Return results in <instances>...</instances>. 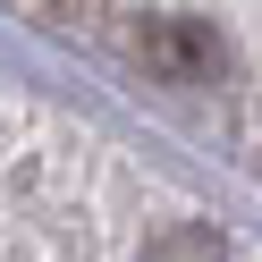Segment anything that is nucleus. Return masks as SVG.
<instances>
[{
    "label": "nucleus",
    "instance_id": "f257e3e1",
    "mask_svg": "<svg viewBox=\"0 0 262 262\" xmlns=\"http://www.w3.org/2000/svg\"><path fill=\"white\" fill-rule=\"evenodd\" d=\"M0 262H262V237L59 102L0 85Z\"/></svg>",
    "mask_w": 262,
    "mask_h": 262
}]
</instances>
